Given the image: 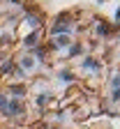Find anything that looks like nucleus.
I'll return each instance as SVG.
<instances>
[{
  "mask_svg": "<svg viewBox=\"0 0 120 129\" xmlns=\"http://www.w3.org/2000/svg\"><path fill=\"white\" fill-rule=\"evenodd\" d=\"M21 111H23V108H21V104H19V102H14V104L9 106V113H12V115H19Z\"/></svg>",
  "mask_w": 120,
  "mask_h": 129,
  "instance_id": "f257e3e1",
  "label": "nucleus"
},
{
  "mask_svg": "<svg viewBox=\"0 0 120 129\" xmlns=\"http://www.w3.org/2000/svg\"><path fill=\"white\" fill-rule=\"evenodd\" d=\"M32 64H35V62H32V58H23V60H21V67H26V69H30Z\"/></svg>",
  "mask_w": 120,
  "mask_h": 129,
  "instance_id": "f03ea898",
  "label": "nucleus"
},
{
  "mask_svg": "<svg viewBox=\"0 0 120 129\" xmlns=\"http://www.w3.org/2000/svg\"><path fill=\"white\" fill-rule=\"evenodd\" d=\"M35 42H37V35H30V37L26 39V44H35Z\"/></svg>",
  "mask_w": 120,
  "mask_h": 129,
  "instance_id": "7ed1b4c3",
  "label": "nucleus"
},
{
  "mask_svg": "<svg viewBox=\"0 0 120 129\" xmlns=\"http://www.w3.org/2000/svg\"><path fill=\"white\" fill-rule=\"evenodd\" d=\"M60 76H62V78H65V81H72V78H74V76H72V74H69V72H62V74H60Z\"/></svg>",
  "mask_w": 120,
  "mask_h": 129,
  "instance_id": "20e7f679",
  "label": "nucleus"
},
{
  "mask_svg": "<svg viewBox=\"0 0 120 129\" xmlns=\"http://www.w3.org/2000/svg\"><path fill=\"white\" fill-rule=\"evenodd\" d=\"M113 99H120V88H115V90H113Z\"/></svg>",
  "mask_w": 120,
  "mask_h": 129,
  "instance_id": "39448f33",
  "label": "nucleus"
},
{
  "mask_svg": "<svg viewBox=\"0 0 120 129\" xmlns=\"http://www.w3.org/2000/svg\"><path fill=\"white\" fill-rule=\"evenodd\" d=\"M0 106H7V97H3V94H0Z\"/></svg>",
  "mask_w": 120,
  "mask_h": 129,
  "instance_id": "423d86ee",
  "label": "nucleus"
},
{
  "mask_svg": "<svg viewBox=\"0 0 120 129\" xmlns=\"http://www.w3.org/2000/svg\"><path fill=\"white\" fill-rule=\"evenodd\" d=\"M113 88H120V76H118V78H113Z\"/></svg>",
  "mask_w": 120,
  "mask_h": 129,
  "instance_id": "0eeeda50",
  "label": "nucleus"
}]
</instances>
